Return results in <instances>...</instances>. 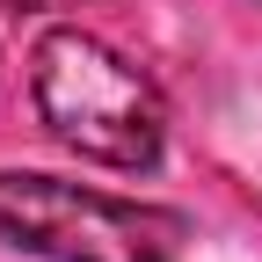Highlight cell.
<instances>
[{
  "label": "cell",
  "instance_id": "1",
  "mask_svg": "<svg viewBox=\"0 0 262 262\" xmlns=\"http://www.w3.org/2000/svg\"><path fill=\"white\" fill-rule=\"evenodd\" d=\"M29 102H37L44 131L66 153L124 168V175L160 168V146H168L160 88L117 44L88 37V29H44L37 37V51H29Z\"/></svg>",
  "mask_w": 262,
  "mask_h": 262
},
{
  "label": "cell",
  "instance_id": "2",
  "mask_svg": "<svg viewBox=\"0 0 262 262\" xmlns=\"http://www.w3.org/2000/svg\"><path fill=\"white\" fill-rule=\"evenodd\" d=\"M189 219L66 175L0 168V248L37 262H175Z\"/></svg>",
  "mask_w": 262,
  "mask_h": 262
},
{
  "label": "cell",
  "instance_id": "3",
  "mask_svg": "<svg viewBox=\"0 0 262 262\" xmlns=\"http://www.w3.org/2000/svg\"><path fill=\"white\" fill-rule=\"evenodd\" d=\"M15 15H44V8H73V0H8Z\"/></svg>",
  "mask_w": 262,
  "mask_h": 262
}]
</instances>
